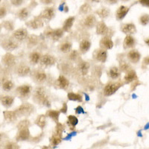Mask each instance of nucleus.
<instances>
[{
    "label": "nucleus",
    "mask_w": 149,
    "mask_h": 149,
    "mask_svg": "<svg viewBox=\"0 0 149 149\" xmlns=\"http://www.w3.org/2000/svg\"><path fill=\"white\" fill-rule=\"evenodd\" d=\"M127 58L130 62L134 63H137L141 58V54L137 50H131L127 54Z\"/></svg>",
    "instance_id": "a211bd4d"
},
{
    "label": "nucleus",
    "mask_w": 149,
    "mask_h": 149,
    "mask_svg": "<svg viewBox=\"0 0 149 149\" xmlns=\"http://www.w3.org/2000/svg\"><path fill=\"white\" fill-rule=\"evenodd\" d=\"M2 134H0V142L2 141Z\"/></svg>",
    "instance_id": "680f3d73"
},
{
    "label": "nucleus",
    "mask_w": 149,
    "mask_h": 149,
    "mask_svg": "<svg viewBox=\"0 0 149 149\" xmlns=\"http://www.w3.org/2000/svg\"><path fill=\"white\" fill-rule=\"evenodd\" d=\"M121 31L126 34H133L136 32V28L133 23H126L122 25Z\"/></svg>",
    "instance_id": "4468645a"
},
{
    "label": "nucleus",
    "mask_w": 149,
    "mask_h": 149,
    "mask_svg": "<svg viewBox=\"0 0 149 149\" xmlns=\"http://www.w3.org/2000/svg\"><path fill=\"white\" fill-rule=\"evenodd\" d=\"M2 47L6 51L11 52L18 48V44L13 40L7 39L2 42Z\"/></svg>",
    "instance_id": "0eeeda50"
},
{
    "label": "nucleus",
    "mask_w": 149,
    "mask_h": 149,
    "mask_svg": "<svg viewBox=\"0 0 149 149\" xmlns=\"http://www.w3.org/2000/svg\"><path fill=\"white\" fill-rule=\"evenodd\" d=\"M3 116L5 122H7L8 123H12L15 122L17 119V115L15 111L6 110L3 112Z\"/></svg>",
    "instance_id": "f3484780"
},
{
    "label": "nucleus",
    "mask_w": 149,
    "mask_h": 149,
    "mask_svg": "<svg viewBox=\"0 0 149 149\" xmlns=\"http://www.w3.org/2000/svg\"><path fill=\"white\" fill-rule=\"evenodd\" d=\"M91 11V6L89 4L85 3L80 8V12L83 14H88L89 12Z\"/></svg>",
    "instance_id": "79ce46f5"
},
{
    "label": "nucleus",
    "mask_w": 149,
    "mask_h": 149,
    "mask_svg": "<svg viewBox=\"0 0 149 149\" xmlns=\"http://www.w3.org/2000/svg\"><path fill=\"white\" fill-rule=\"evenodd\" d=\"M1 1H2V0H0V2H1Z\"/></svg>",
    "instance_id": "0e129e2a"
},
{
    "label": "nucleus",
    "mask_w": 149,
    "mask_h": 149,
    "mask_svg": "<svg viewBox=\"0 0 149 149\" xmlns=\"http://www.w3.org/2000/svg\"><path fill=\"white\" fill-rule=\"evenodd\" d=\"M63 130H64V126H63L62 124L58 122V123H57V126H56L55 133H54V134H58V135L62 136V134H63Z\"/></svg>",
    "instance_id": "49530a36"
},
{
    "label": "nucleus",
    "mask_w": 149,
    "mask_h": 149,
    "mask_svg": "<svg viewBox=\"0 0 149 149\" xmlns=\"http://www.w3.org/2000/svg\"><path fill=\"white\" fill-rule=\"evenodd\" d=\"M16 93L19 98L22 99H26V98H29L31 93V86L30 85L19 86L16 89Z\"/></svg>",
    "instance_id": "20e7f679"
},
{
    "label": "nucleus",
    "mask_w": 149,
    "mask_h": 149,
    "mask_svg": "<svg viewBox=\"0 0 149 149\" xmlns=\"http://www.w3.org/2000/svg\"><path fill=\"white\" fill-rule=\"evenodd\" d=\"M6 14H7V9L3 6L0 7V19L5 17Z\"/></svg>",
    "instance_id": "8fccbe9b"
},
{
    "label": "nucleus",
    "mask_w": 149,
    "mask_h": 149,
    "mask_svg": "<svg viewBox=\"0 0 149 149\" xmlns=\"http://www.w3.org/2000/svg\"><path fill=\"white\" fill-rule=\"evenodd\" d=\"M2 87L5 91H10L14 87V84L12 81L10 80H5L2 82Z\"/></svg>",
    "instance_id": "4c0bfd02"
},
{
    "label": "nucleus",
    "mask_w": 149,
    "mask_h": 149,
    "mask_svg": "<svg viewBox=\"0 0 149 149\" xmlns=\"http://www.w3.org/2000/svg\"><path fill=\"white\" fill-rule=\"evenodd\" d=\"M72 47V46L70 42H63V43H62L61 45V46H60V50L63 53H68L71 51Z\"/></svg>",
    "instance_id": "ea45409f"
},
{
    "label": "nucleus",
    "mask_w": 149,
    "mask_h": 149,
    "mask_svg": "<svg viewBox=\"0 0 149 149\" xmlns=\"http://www.w3.org/2000/svg\"><path fill=\"white\" fill-rule=\"evenodd\" d=\"M130 66L126 62H121L120 65H119V70L121 72H127L130 70Z\"/></svg>",
    "instance_id": "c03bdc74"
},
{
    "label": "nucleus",
    "mask_w": 149,
    "mask_h": 149,
    "mask_svg": "<svg viewBox=\"0 0 149 149\" xmlns=\"http://www.w3.org/2000/svg\"><path fill=\"white\" fill-rule=\"evenodd\" d=\"M100 47L102 49H105V50H108V49H112L113 47V42L110 39V37H104L102 38L100 40Z\"/></svg>",
    "instance_id": "2eb2a0df"
},
{
    "label": "nucleus",
    "mask_w": 149,
    "mask_h": 149,
    "mask_svg": "<svg viewBox=\"0 0 149 149\" xmlns=\"http://www.w3.org/2000/svg\"><path fill=\"white\" fill-rule=\"evenodd\" d=\"M55 16V11L53 8H46L41 12L40 17L43 19L51 20Z\"/></svg>",
    "instance_id": "9b49d317"
},
{
    "label": "nucleus",
    "mask_w": 149,
    "mask_h": 149,
    "mask_svg": "<svg viewBox=\"0 0 149 149\" xmlns=\"http://www.w3.org/2000/svg\"><path fill=\"white\" fill-rule=\"evenodd\" d=\"M145 41H146V43L147 44V46H148V38H147Z\"/></svg>",
    "instance_id": "052dcab7"
},
{
    "label": "nucleus",
    "mask_w": 149,
    "mask_h": 149,
    "mask_svg": "<svg viewBox=\"0 0 149 149\" xmlns=\"http://www.w3.org/2000/svg\"><path fill=\"white\" fill-rule=\"evenodd\" d=\"M63 34H64V31H63V29H58L48 31L46 33V35L54 41H58L61 39V37H63Z\"/></svg>",
    "instance_id": "423d86ee"
},
{
    "label": "nucleus",
    "mask_w": 149,
    "mask_h": 149,
    "mask_svg": "<svg viewBox=\"0 0 149 149\" xmlns=\"http://www.w3.org/2000/svg\"><path fill=\"white\" fill-rule=\"evenodd\" d=\"M96 18L94 15L93 14H90V15H88L86 18L84 19V25L87 28H93L96 25Z\"/></svg>",
    "instance_id": "412c9836"
},
{
    "label": "nucleus",
    "mask_w": 149,
    "mask_h": 149,
    "mask_svg": "<svg viewBox=\"0 0 149 149\" xmlns=\"http://www.w3.org/2000/svg\"><path fill=\"white\" fill-rule=\"evenodd\" d=\"M61 140H62L61 136L54 134V135L52 136V138H50V143H51L52 147H56V146H58L61 143Z\"/></svg>",
    "instance_id": "e433bc0d"
},
{
    "label": "nucleus",
    "mask_w": 149,
    "mask_h": 149,
    "mask_svg": "<svg viewBox=\"0 0 149 149\" xmlns=\"http://www.w3.org/2000/svg\"><path fill=\"white\" fill-rule=\"evenodd\" d=\"M2 63L5 65V66H13L15 65L16 63V58L15 56L13 54H10V53H7L2 58Z\"/></svg>",
    "instance_id": "dca6fc26"
},
{
    "label": "nucleus",
    "mask_w": 149,
    "mask_h": 149,
    "mask_svg": "<svg viewBox=\"0 0 149 149\" xmlns=\"http://www.w3.org/2000/svg\"><path fill=\"white\" fill-rule=\"evenodd\" d=\"M46 74L42 71H37L34 73V79L39 83H42L46 80Z\"/></svg>",
    "instance_id": "c756f323"
},
{
    "label": "nucleus",
    "mask_w": 149,
    "mask_h": 149,
    "mask_svg": "<svg viewBox=\"0 0 149 149\" xmlns=\"http://www.w3.org/2000/svg\"><path fill=\"white\" fill-rule=\"evenodd\" d=\"M135 39L130 34H127L124 40V48L125 49H130L134 47L135 45Z\"/></svg>",
    "instance_id": "b1692460"
},
{
    "label": "nucleus",
    "mask_w": 149,
    "mask_h": 149,
    "mask_svg": "<svg viewBox=\"0 0 149 149\" xmlns=\"http://www.w3.org/2000/svg\"><path fill=\"white\" fill-rule=\"evenodd\" d=\"M2 26L5 28V29H7L8 31H13L14 29V23L11 22V21L5 20L2 22Z\"/></svg>",
    "instance_id": "37998d69"
},
{
    "label": "nucleus",
    "mask_w": 149,
    "mask_h": 149,
    "mask_svg": "<svg viewBox=\"0 0 149 149\" xmlns=\"http://www.w3.org/2000/svg\"><path fill=\"white\" fill-rule=\"evenodd\" d=\"M17 73L19 76H26V75H28V74H29L31 73V69L29 66H26V65H22V66H20L19 67H18V69L17 70Z\"/></svg>",
    "instance_id": "393cba45"
},
{
    "label": "nucleus",
    "mask_w": 149,
    "mask_h": 149,
    "mask_svg": "<svg viewBox=\"0 0 149 149\" xmlns=\"http://www.w3.org/2000/svg\"><path fill=\"white\" fill-rule=\"evenodd\" d=\"M94 58L97 61H99L101 63H104L107 61V52L105 49H98L94 52Z\"/></svg>",
    "instance_id": "9d476101"
},
{
    "label": "nucleus",
    "mask_w": 149,
    "mask_h": 149,
    "mask_svg": "<svg viewBox=\"0 0 149 149\" xmlns=\"http://www.w3.org/2000/svg\"><path fill=\"white\" fill-rule=\"evenodd\" d=\"M40 54L38 52H32L29 56L31 63H33V64H37L40 61Z\"/></svg>",
    "instance_id": "58836bf2"
},
{
    "label": "nucleus",
    "mask_w": 149,
    "mask_h": 149,
    "mask_svg": "<svg viewBox=\"0 0 149 149\" xmlns=\"http://www.w3.org/2000/svg\"><path fill=\"white\" fill-rule=\"evenodd\" d=\"M91 47V42L88 40H84L80 42L79 49L81 53H86L89 51V49Z\"/></svg>",
    "instance_id": "bb28decb"
},
{
    "label": "nucleus",
    "mask_w": 149,
    "mask_h": 149,
    "mask_svg": "<svg viewBox=\"0 0 149 149\" xmlns=\"http://www.w3.org/2000/svg\"><path fill=\"white\" fill-rule=\"evenodd\" d=\"M67 98L70 101H74V102H82L83 101V98H82L81 94H78V93H69L67 94Z\"/></svg>",
    "instance_id": "72a5a7b5"
},
{
    "label": "nucleus",
    "mask_w": 149,
    "mask_h": 149,
    "mask_svg": "<svg viewBox=\"0 0 149 149\" xmlns=\"http://www.w3.org/2000/svg\"><path fill=\"white\" fill-rule=\"evenodd\" d=\"M149 22V16L148 14H144L139 18V23L142 26H147Z\"/></svg>",
    "instance_id": "a18cd8bd"
},
{
    "label": "nucleus",
    "mask_w": 149,
    "mask_h": 149,
    "mask_svg": "<svg viewBox=\"0 0 149 149\" xmlns=\"http://www.w3.org/2000/svg\"><path fill=\"white\" fill-rule=\"evenodd\" d=\"M139 3L145 7H148L149 6V0H139Z\"/></svg>",
    "instance_id": "6e6d98bb"
},
{
    "label": "nucleus",
    "mask_w": 149,
    "mask_h": 149,
    "mask_svg": "<svg viewBox=\"0 0 149 149\" xmlns=\"http://www.w3.org/2000/svg\"><path fill=\"white\" fill-rule=\"evenodd\" d=\"M106 2H108L109 4H111V5H114V4H116L118 0H105Z\"/></svg>",
    "instance_id": "13d9d810"
},
{
    "label": "nucleus",
    "mask_w": 149,
    "mask_h": 149,
    "mask_svg": "<svg viewBox=\"0 0 149 149\" xmlns=\"http://www.w3.org/2000/svg\"><path fill=\"white\" fill-rule=\"evenodd\" d=\"M129 10H130V8L128 7H126L125 5L120 6L119 8L117 9L116 12V18L117 20H122L126 17Z\"/></svg>",
    "instance_id": "ddd939ff"
},
{
    "label": "nucleus",
    "mask_w": 149,
    "mask_h": 149,
    "mask_svg": "<svg viewBox=\"0 0 149 149\" xmlns=\"http://www.w3.org/2000/svg\"><path fill=\"white\" fill-rule=\"evenodd\" d=\"M137 79V75H136V73L134 70H129L128 72H127L126 74L124 77V80L126 83H130V82L135 81Z\"/></svg>",
    "instance_id": "4be33fe9"
},
{
    "label": "nucleus",
    "mask_w": 149,
    "mask_h": 149,
    "mask_svg": "<svg viewBox=\"0 0 149 149\" xmlns=\"http://www.w3.org/2000/svg\"><path fill=\"white\" fill-rule=\"evenodd\" d=\"M30 122L29 120H27V119H25V120H22L21 122H19V123L17 125V128L20 129V128H24V127H29L30 126Z\"/></svg>",
    "instance_id": "de8ad7c7"
},
{
    "label": "nucleus",
    "mask_w": 149,
    "mask_h": 149,
    "mask_svg": "<svg viewBox=\"0 0 149 149\" xmlns=\"http://www.w3.org/2000/svg\"><path fill=\"white\" fill-rule=\"evenodd\" d=\"M77 57H78V52H77V51H73L72 52L71 54H70V59L72 60H75L77 58Z\"/></svg>",
    "instance_id": "5fc2aeb1"
},
{
    "label": "nucleus",
    "mask_w": 149,
    "mask_h": 149,
    "mask_svg": "<svg viewBox=\"0 0 149 149\" xmlns=\"http://www.w3.org/2000/svg\"><path fill=\"white\" fill-rule=\"evenodd\" d=\"M109 75H110V77L112 79H118L119 78V76H120V70L116 66H113L109 71Z\"/></svg>",
    "instance_id": "473e14b6"
},
{
    "label": "nucleus",
    "mask_w": 149,
    "mask_h": 149,
    "mask_svg": "<svg viewBox=\"0 0 149 149\" xmlns=\"http://www.w3.org/2000/svg\"><path fill=\"white\" fill-rule=\"evenodd\" d=\"M67 110H68V106H67V104L66 102L63 104V106L61 107V113H63L66 114L67 113Z\"/></svg>",
    "instance_id": "603ef678"
},
{
    "label": "nucleus",
    "mask_w": 149,
    "mask_h": 149,
    "mask_svg": "<svg viewBox=\"0 0 149 149\" xmlns=\"http://www.w3.org/2000/svg\"><path fill=\"white\" fill-rule=\"evenodd\" d=\"M28 42L31 46H36L39 42V38L36 35H30L28 37Z\"/></svg>",
    "instance_id": "a19ab883"
},
{
    "label": "nucleus",
    "mask_w": 149,
    "mask_h": 149,
    "mask_svg": "<svg viewBox=\"0 0 149 149\" xmlns=\"http://www.w3.org/2000/svg\"><path fill=\"white\" fill-rule=\"evenodd\" d=\"M0 27H1V26H0Z\"/></svg>",
    "instance_id": "69168bd1"
},
{
    "label": "nucleus",
    "mask_w": 149,
    "mask_h": 149,
    "mask_svg": "<svg viewBox=\"0 0 149 149\" xmlns=\"http://www.w3.org/2000/svg\"><path fill=\"white\" fill-rule=\"evenodd\" d=\"M90 1H91V2H100V0H90Z\"/></svg>",
    "instance_id": "bf43d9fd"
},
{
    "label": "nucleus",
    "mask_w": 149,
    "mask_h": 149,
    "mask_svg": "<svg viewBox=\"0 0 149 149\" xmlns=\"http://www.w3.org/2000/svg\"><path fill=\"white\" fill-rule=\"evenodd\" d=\"M29 11L28 10V8H23L20 9V10L17 12V17H18V18L20 20H26L28 17H29Z\"/></svg>",
    "instance_id": "c85d7f7f"
},
{
    "label": "nucleus",
    "mask_w": 149,
    "mask_h": 149,
    "mask_svg": "<svg viewBox=\"0 0 149 149\" xmlns=\"http://www.w3.org/2000/svg\"><path fill=\"white\" fill-rule=\"evenodd\" d=\"M78 119L76 116L73 115H70L67 117V124L70 127L71 130H74L75 126L78 125Z\"/></svg>",
    "instance_id": "cd10ccee"
},
{
    "label": "nucleus",
    "mask_w": 149,
    "mask_h": 149,
    "mask_svg": "<svg viewBox=\"0 0 149 149\" xmlns=\"http://www.w3.org/2000/svg\"><path fill=\"white\" fill-rule=\"evenodd\" d=\"M40 2L42 4H44V5H50V4H52L54 0H40Z\"/></svg>",
    "instance_id": "4d7b16f0"
},
{
    "label": "nucleus",
    "mask_w": 149,
    "mask_h": 149,
    "mask_svg": "<svg viewBox=\"0 0 149 149\" xmlns=\"http://www.w3.org/2000/svg\"><path fill=\"white\" fill-rule=\"evenodd\" d=\"M10 2L14 6H20L23 3V0H10Z\"/></svg>",
    "instance_id": "3c124183"
},
{
    "label": "nucleus",
    "mask_w": 149,
    "mask_h": 149,
    "mask_svg": "<svg viewBox=\"0 0 149 149\" xmlns=\"http://www.w3.org/2000/svg\"><path fill=\"white\" fill-rule=\"evenodd\" d=\"M0 101L4 107L8 108V107H11L12 104H14V98L12 96H9V95H6V96L2 97Z\"/></svg>",
    "instance_id": "a878e982"
},
{
    "label": "nucleus",
    "mask_w": 149,
    "mask_h": 149,
    "mask_svg": "<svg viewBox=\"0 0 149 149\" xmlns=\"http://www.w3.org/2000/svg\"><path fill=\"white\" fill-rule=\"evenodd\" d=\"M89 69H90V63L86 61H82L79 64V70L83 75L87 74Z\"/></svg>",
    "instance_id": "f704fd0d"
},
{
    "label": "nucleus",
    "mask_w": 149,
    "mask_h": 149,
    "mask_svg": "<svg viewBox=\"0 0 149 149\" xmlns=\"http://www.w3.org/2000/svg\"><path fill=\"white\" fill-rule=\"evenodd\" d=\"M75 113L77 114H84L85 113L83 107H81V106H78V107L75 108Z\"/></svg>",
    "instance_id": "864d4df0"
},
{
    "label": "nucleus",
    "mask_w": 149,
    "mask_h": 149,
    "mask_svg": "<svg viewBox=\"0 0 149 149\" xmlns=\"http://www.w3.org/2000/svg\"><path fill=\"white\" fill-rule=\"evenodd\" d=\"M74 19L75 17H70L67 18L66 20L64 21V23L63 25V30L65 32H68L71 30L73 24H74Z\"/></svg>",
    "instance_id": "5701e85b"
},
{
    "label": "nucleus",
    "mask_w": 149,
    "mask_h": 149,
    "mask_svg": "<svg viewBox=\"0 0 149 149\" xmlns=\"http://www.w3.org/2000/svg\"><path fill=\"white\" fill-rule=\"evenodd\" d=\"M60 111H57V110H50L47 112V115L48 116L50 117L53 121L56 122V123H58V119H59V116H60Z\"/></svg>",
    "instance_id": "c9c22d12"
},
{
    "label": "nucleus",
    "mask_w": 149,
    "mask_h": 149,
    "mask_svg": "<svg viewBox=\"0 0 149 149\" xmlns=\"http://www.w3.org/2000/svg\"><path fill=\"white\" fill-rule=\"evenodd\" d=\"M34 110V107L30 103H23L15 110L17 116L27 117L32 113Z\"/></svg>",
    "instance_id": "f03ea898"
},
{
    "label": "nucleus",
    "mask_w": 149,
    "mask_h": 149,
    "mask_svg": "<svg viewBox=\"0 0 149 149\" xmlns=\"http://www.w3.org/2000/svg\"><path fill=\"white\" fill-rule=\"evenodd\" d=\"M35 124L37 125L40 128L43 129L46 125V116L40 115L37 117L35 121Z\"/></svg>",
    "instance_id": "2f4dec72"
},
{
    "label": "nucleus",
    "mask_w": 149,
    "mask_h": 149,
    "mask_svg": "<svg viewBox=\"0 0 149 149\" xmlns=\"http://www.w3.org/2000/svg\"><path fill=\"white\" fill-rule=\"evenodd\" d=\"M34 100L39 104L44 107H51V102L49 101V96L46 90L42 86H38L34 92Z\"/></svg>",
    "instance_id": "f257e3e1"
},
{
    "label": "nucleus",
    "mask_w": 149,
    "mask_h": 149,
    "mask_svg": "<svg viewBox=\"0 0 149 149\" xmlns=\"http://www.w3.org/2000/svg\"><path fill=\"white\" fill-rule=\"evenodd\" d=\"M56 85L58 86V88L62 89V90H66L70 85V81L64 76L60 75L58 79H57V81H56Z\"/></svg>",
    "instance_id": "6ab92c4d"
},
{
    "label": "nucleus",
    "mask_w": 149,
    "mask_h": 149,
    "mask_svg": "<svg viewBox=\"0 0 149 149\" xmlns=\"http://www.w3.org/2000/svg\"><path fill=\"white\" fill-rule=\"evenodd\" d=\"M40 62L42 66H51L56 63V59L54 56L50 55V54H45V55L41 56Z\"/></svg>",
    "instance_id": "39448f33"
},
{
    "label": "nucleus",
    "mask_w": 149,
    "mask_h": 149,
    "mask_svg": "<svg viewBox=\"0 0 149 149\" xmlns=\"http://www.w3.org/2000/svg\"><path fill=\"white\" fill-rule=\"evenodd\" d=\"M108 32V27L104 21H100L96 24V33L98 35H104Z\"/></svg>",
    "instance_id": "aec40b11"
},
{
    "label": "nucleus",
    "mask_w": 149,
    "mask_h": 149,
    "mask_svg": "<svg viewBox=\"0 0 149 149\" xmlns=\"http://www.w3.org/2000/svg\"><path fill=\"white\" fill-rule=\"evenodd\" d=\"M44 25V22L40 17H35L34 19L26 22V26L31 29H37L42 28Z\"/></svg>",
    "instance_id": "1a4fd4ad"
},
{
    "label": "nucleus",
    "mask_w": 149,
    "mask_h": 149,
    "mask_svg": "<svg viewBox=\"0 0 149 149\" xmlns=\"http://www.w3.org/2000/svg\"><path fill=\"white\" fill-rule=\"evenodd\" d=\"M121 1H122V2H128L130 0H121Z\"/></svg>",
    "instance_id": "e2e57ef3"
},
{
    "label": "nucleus",
    "mask_w": 149,
    "mask_h": 149,
    "mask_svg": "<svg viewBox=\"0 0 149 149\" xmlns=\"http://www.w3.org/2000/svg\"><path fill=\"white\" fill-rule=\"evenodd\" d=\"M5 148H12V149H17V148H19V146L18 145H17L14 142H9L8 143L6 146H5Z\"/></svg>",
    "instance_id": "09e8293b"
},
{
    "label": "nucleus",
    "mask_w": 149,
    "mask_h": 149,
    "mask_svg": "<svg viewBox=\"0 0 149 149\" xmlns=\"http://www.w3.org/2000/svg\"><path fill=\"white\" fill-rule=\"evenodd\" d=\"M122 85H123V83H121V82H111V83L107 84L104 88V94L106 96H110L113 95Z\"/></svg>",
    "instance_id": "7ed1b4c3"
},
{
    "label": "nucleus",
    "mask_w": 149,
    "mask_h": 149,
    "mask_svg": "<svg viewBox=\"0 0 149 149\" xmlns=\"http://www.w3.org/2000/svg\"><path fill=\"white\" fill-rule=\"evenodd\" d=\"M95 14L102 19H106L110 15V10L107 8H102L95 11Z\"/></svg>",
    "instance_id": "7c9ffc66"
},
{
    "label": "nucleus",
    "mask_w": 149,
    "mask_h": 149,
    "mask_svg": "<svg viewBox=\"0 0 149 149\" xmlns=\"http://www.w3.org/2000/svg\"><path fill=\"white\" fill-rule=\"evenodd\" d=\"M13 37L16 40L22 41L28 37V31L26 29H19L13 33Z\"/></svg>",
    "instance_id": "f8f14e48"
},
{
    "label": "nucleus",
    "mask_w": 149,
    "mask_h": 149,
    "mask_svg": "<svg viewBox=\"0 0 149 149\" xmlns=\"http://www.w3.org/2000/svg\"><path fill=\"white\" fill-rule=\"evenodd\" d=\"M29 137H30V131L29 127H24V128L19 129L16 139L17 141H26L28 140Z\"/></svg>",
    "instance_id": "6e6552de"
}]
</instances>
